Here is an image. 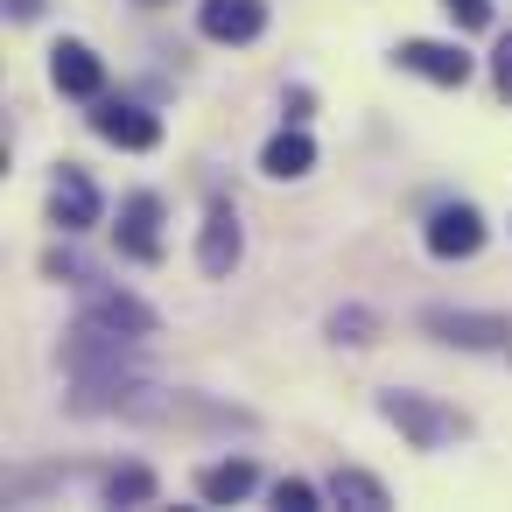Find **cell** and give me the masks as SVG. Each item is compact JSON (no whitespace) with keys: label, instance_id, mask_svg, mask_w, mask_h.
Masks as SVG:
<instances>
[{"label":"cell","instance_id":"obj_1","mask_svg":"<svg viewBox=\"0 0 512 512\" xmlns=\"http://www.w3.org/2000/svg\"><path fill=\"white\" fill-rule=\"evenodd\" d=\"M379 414L414 442V449H442V442H456L463 435V414H449V407H435L428 393H379Z\"/></svg>","mask_w":512,"mask_h":512},{"label":"cell","instance_id":"obj_2","mask_svg":"<svg viewBox=\"0 0 512 512\" xmlns=\"http://www.w3.org/2000/svg\"><path fill=\"white\" fill-rule=\"evenodd\" d=\"M421 330H435L456 351H512V316H477V309H428Z\"/></svg>","mask_w":512,"mask_h":512},{"label":"cell","instance_id":"obj_3","mask_svg":"<svg viewBox=\"0 0 512 512\" xmlns=\"http://www.w3.org/2000/svg\"><path fill=\"white\" fill-rule=\"evenodd\" d=\"M393 64H400V71H414V78H428V85H449V92H463V85H470V57H463L456 43H400V50H393Z\"/></svg>","mask_w":512,"mask_h":512},{"label":"cell","instance_id":"obj_4","mask_svg":"<svg viewBox=\"0 0 512 512\" xmlns=\"http://www.w3.org/2000/svg\"><path fill=\"white\" fill-rule=\"evenodd\" d=\"M92 134H99V141H113V148H134V155H141V148H155V141H162V120H155L148 106L106 99V106L92 113Z\"/></svg>","mask_w":512,"mask_h":512},{"label":"cell","instance_id":"obj_5","mask_svg":"<svg viewBox=\"0 0 512 512\" xmlns=\"http://www.w3.org/2000/svg\"><path fill=\"white\" fill-rule=\"evenodd\" d=\"M120 253L127 260H141V267H155L162 260V197H127L120 204Z\"/></svg>","mask_w":512,"mask_h":512},{"label":"cell","instance_id":"obj_6","mask_svg":"<svg viewBox=\"0 0 512 512\" xmlns=\"http://www.w3.org/2000/svg\"><path fill=\"white\" fill-rule=\"evenodd\" d=\"M477 246H484L477 204H442V211L428 218V253H435V260H470Z\"/></svg>","mask_w":512,"mask_h":512},{"label":"cell","instance_id":"obj_7","mask_svg":"<svg viewBox=\"0 0 512 512\" xmlns=\"http://www.w3.org/2000/svg\"><path fill=\"white\" fill-rule=\"evenodd\" d=\"M197 29L211 43H253L267 29V0H204L197 8Z\"/></svg>","mask_w":512,"mask_h":512},{"label":"cell","instance_id":"obj_8","mask_svg":"<svg viewBox=\"0 0 512 512\" xmlns=\"http://www.w3.org/2000/svg\"><path fill=\"white\" fill-rule=\"evenodd\" d=\"M50 218H57L64 232L99 225V190H92V176H85V169H57V183H50Z\"/></svg>","mask_w":512,"mask_h":512},{"label":"cell","instance_id":"obj_9","mask_svg":"<svg viewBox=\"0 0 512 512\" xmlns=\"http://www.w3.org/2000/svg\"><path fill=\"white\" fill-rule=\"evenodd\" d=\"M197 260H204V274H211V281H225V274L239 267V211H232V204H211V211H204Z\"/></svg>","mask_w":512,"mask_h":512},{"label":"cell","instance_id":"obj_10","mask_svg":"<svg viewBox=\"0 0 512 512\" xmlns=\"http://www.w3.org/2000/svg\"><path fill=\"white\" fill-rule=\"evenodd\" d=\"M50 78H57V92H71V99H99L106 64H99L85 43H57V50H50Z\"/></svg>","mask_w":512,"mask_h":512},{"label":"cell","instance_id":"obj_11","mask_svg":"<svg viewBox=\"0 0 512 512\" xmlns=\"http://www.w3.org/2000/svg\"><path fill=\"white\" fill-rule=\"evenodd\" d=\"M85 316H92V323H106V330H120V337H155V309H148V302H134V295H113V288H99V281H92Z\"/></svg>","mask_w":512,"mask_h":512},{"label":"cell","instance_id":"obj_12","mask_svg":"<svg viewBox=\"0 0 512 512\" xmlns=\"http://www.w3.org/2000/svg\"><path fill=\"white\" fill-rule=\"evenodd\" d=\"M260 169H267V176H281V183H295V176H309V169H316V141H309L302 127H281V134L267 141Z\"/></svg>","mask_w":512,"mask_h":512},{"label":"cell","instance_id":"obj_13","mask_svg":"<svg viewBox=\"0 0 512 512\" xmlns=\"http://www.w3.org/2000/svg\"><path fill=\"white\" fill-rule=\"evenodd\" d=\"M197 491H204L211 505H239V498L253 491V463H246V456H225V463H211V470L197 477Z\"/></svg>","mask_w":512,"mask_h":512},{"label":"cell","instance_id":"obj_14","mask_svg":"<svg viewBox=\"0 0 512 512\" xmlns=\"http://www.w3.org/2000/svg\"><path fill=\"white\" fill-rule=\"evenodd\" d=\"M330 498L337 505H358V512H386V484L372 470H330Z\"/></svg>","mask_w":512,"mask_h":512},{"label":"cell","instance_id":"obj_15","mask_svg":"<svg viewBox=\"0 0 512 512\" xmlns=\"http://www.w3.org/2000/svg\"><path fill=\"white\" fill-rule=\"evenodd\" d=\"M106 498H113V505H148V498H155V477H148L141 463H127V470L106 477Z\"/></svg>","mask_w":512,"mask_h":512},{"label":"cell","instance_id":"obj_16","mask_svg":"<svg viewBox=\"0 0 512 512\" xmlns=\"http://www.w3.org/2000/svg\"><path fill=\"white\" fill-rule=\"evenodd\" d=\"M274 505H288V512H316V484H302V477H281V484H274Z\"/></svg>","mask_w":512,"mask_h":512},{"label":"cell","instance_id":"obj_17","mask_svg":"<svg viewBox=\"0 0 512 512\" xmlns=\"http://www.w3.org/2000/svg\"><path fill=\"white\" fill-rule=\"evenodd\" d=\"M442 8H449L456 29H484L491 22V0H442Z\"/></svg>","mask_w":512,"mask_h":512},{"label":"cell","instance_id":"obj_18","mask_svg":"<svg viewBox=\"0 0 512 512\" xmlns=\"http://www.w3.org/2000/svg\"><path fill=\"white\" fill-rule=\"evenodd\" d=\"M491 85H498V99H512V36H505L498 57H491Z\"/></svg>","mask_w":512,"mask_h":512},{"label":"cell","instance_id":"obj_19","mask_svg":"<svg viewBox=\"0 0 512 512\" xmlns=\"http://www.w3.org/2000/svg\"><path fill=\"white\" fill-rule=\"evenodd\" d=\"M8 8H15L22 22H36V15H43V0H8Z\"/></svg>","mask_w":512,"mask_h":512}]
</instances>
